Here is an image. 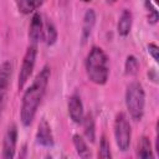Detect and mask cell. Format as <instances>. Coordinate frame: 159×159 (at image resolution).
<instances>
[{"label":"cell","mask_w":159,"mask_h":159,"mask_svg":"<svg viewBox=\"0 0 159 159\" xmlns=\"http://www.w3.org/2000/svg\"><path fill=\"white\" fill-rule=\"evenodd\" d=\"M50 77H51V68L50 66L46 65L40 70L32 83L24 92L21 99V108H20V120L24 127H29L34 122L39 106L41 104L45 97Z\"/></svg>","instance_id":"cell-1"},{"label":"cell","mask_w":159,"mask_h":159,"mask_svg":"<svg viewBox=\"0 0 159 159\" xmlns=\"http://www.w3.org/2000/svg\"><path fill=\"white\" fill-rule=\"evenodd\" d=\"M84 68L88 80L94 84L102 86L107 83L109 75V66H108V57L103 51V48L98 46H93L89 50L84 60Z\"/></svg>","instance_id":"cell-2"},{"label":"cell","mask_w":159,"mask_h":159,"mask_svg":"<svg viewBox=\"0 0 159 159\" xmlns=\"http://www.w3.org/2000/svg\"><path fill=\"white\" fill-rule=\"evenodd\" d=\"M124 102L130 118L135 122L142 120L145 107V92L140 82L132 81L125 88Z\"/></svg>","instance_id":"cell-3"},{"label":"cell","mask_w":159,"mask_h":159,"mask_svg":"<svg viewBox=\"0 0 159 159\" xmlns=\"http://www.w3.org/2000/svg\"><path fill=\"white\" fill-rule=\"evenodd\" d=\"M113 132L118 149L120 152H127L129 149L132 140V127L125 113H117L113 123Z\"/></svg>","instance_id":"cell-4"},{"label":"cell","mask_w":159,"mask_h":159,"mask_svg":"<svg viewBox=\"0 0 159 159\" xmlns=\"http://www.w3.org/2000/svg\"><path fill=\"white\" fill-rule=\"evenodd\" d=\"M36 56H37V45L30 43L25 51L22 62H21V67L19 71V76H17V88L22 89L26 84V82L29 81L30 76L32 75L35 63H36Z\"/></svg>","instance_id":"cell-5"},{"label":"cell","mask_w":159,"mask_h":159,"mask_svg":"<svg viewBox=\"0 0 159 159\" xmlns=\"http://www.w3.org/2000/svg\"><path fill=\"white\" fill-rule=\"evenodd\" d=\"M17 143V127L16 124H11L7 127L4 138H2V149H1V158L4 159H12L15 157Z\"/></svg>","instance_id":"cell-6"},{"label":"cell","mask_w":159,"mask_h":159,"mask_svg":"<svg viewBox=\"0 0 159 159\" xmlns=\"http://www.w3.org/2000/svg\"><path fill=\"white\" fill-rule=\"evenodd\" d=\"M11 73H12V63L10 61L2 62L0 65V114H1L5 102H6Z\"/></svg>","instance_id":"cell-7"},{"label":"cell","mask_w":159,"mask_h":159,"mask_svg":"<svg viewBox=\"0 0 159 159\" xmlns=\"http://www.w3.org/2000/svg\"><path fill=\"white\" fill-rule=\"evenodd\" d=\"M67 109H68V116L72 119V122L76 124H80L84 116V108H83L82 99L77 93H73L72 96H70L68 102H67Z\"/></svg>","instance_id":"cell-8"},{"label":"cell","mask_w":159,"mask_h":159,"mask_svg":"<svg viewBox=\"0 0 159 159\" xmlns=\"http://www.w3.org/2000/svg\"><path fill=\"white\" fill-rule=\"evenodd\" d=\"M42 32H43V20L42 15L40 12H35L31 17V22L29 26V40L30 43L37 45L42 40Z\"/></svg>","instance_id":"cell-9"},{"label":"cell","mask_w":159,"mask_h":159,"mask_svg":"<svg viewBox=\"0 0 159 159\" xmlns=\"http://www.w3.org/2000/svg\"><path fill=\"white\" fill-rule=\"evenodd\" d=\"M36 142L46 148H51L53 147V135H52V130L50 124L47 123V120L45 118H42L37 125V132H36Z\"/></svg>","instance_id":"cell-10"},{"label":"cell","mask_w":159,"mask_h":159,"mask_svg":"<svg viewBox=\"0 0 159 159\" xmlns=\"http://www.w3.org/2000/svg\"><path fill=\"white\" fill-rule=\"evenodd\" d=\"M132 25H133V14H132L130 10L124 9L120 12L118 22H117V32H118V35L122 36V37L128 36L130 30H132Z\"/></svg>","instance_id":"cell-11"},{"label":"cell","mask_w":159,"mask_h":159,"mask_svg":"<svg viewBox=\"0 0 159 159\" xmlns=\"http://www.w3.org/2000/svg\"><path fill=\"white\" fill-rule=\"evenodd\" d=\"M94 25H96V12L93 9H88L84 12L83 21H82V34H81L82 43H84L89 39L94 29Z\"/></svg>","instance_id":"cell-12"},{"label":"cell","mask_w":159,"mask_h":159,"mask_svg":"<svg viewBox=\"0 0 159 159\" xmlns=\"http://www.w3.org/2000/svg\"><path fill=\"white\" fill-rule=\"evenodd\" d=\"M82 125H83V133L84 137L87 138V140H89L91 143L94 142L96 139V120L92 113H86L83 116L82 119Z\"/></svg>","instance_id":"cell-13"},{"label":"cell","mask_w":159,"mask_h":159,"mask_svg":"<svg viewBox=\"0 0 159 159\" xmlns=\"http://www.w3.org/2000/svg\"><path fill=\"white\" fill-rule=\"evenodd\" d=\"M42 40L46 42V45L52 46L57 41V30L53 22L50 19H46L43 21V32H42Z\"/></svg>","instance_id":"cell-14"},{"label":"cell","mask_w":159,"mask_h":159,"mask_svg":"<svg viewBox=\"0 0 159 159\" xmlns=\"http://www.w3.org/2000/svg\"><path fill=\"white\" fill-rule=\"evenodd\" d=\"M137 157L143 158V159H148V158H153V149H152V143L149 140L148 137L143 135L140 137V139L138 140L137 144Z\"/></svg>","instance_id":"cell-15"},{"label":"cell","mask_w":159,"mask_h":159,"mask_svg":"<svg viewBox=\"0 0 159 159\" xmlns=\"http://www.w3.org/2000/svg\"><path fill=\"white\" fill-rule=\"evenodd\" d=\"M72 142H73V145H75V149H76L77 154L81 158H89L91 157V152H89V148L87 145V142L83 139L82 135L75 134L72 137Z\"/></svg>","instance_id":"cell-16"},{"label":"cell","mask_w":159,"mask_h":159,"mask_svg":"<svg viewBox=\"0 0 159 159\" xmlns=\"http://www.w3.org/2000/svg\"><path fill=\"white\" fill-rule=\"evenodd\" d=\"M138 71H139V62L137 57L133 55L127 56L125 62H124V73L128 76H135Z\"/></svg>","instance_id":"cell-17"},{"label":"cell","mask_w":159,"mask_h":159,"mask_svg":"<svg viewBox=\"0 0 159 159\" xmlns=\"http://www.w3.org/2000/svg\"><path fill=\"white\" fill-rule=\"evenodd\" d=\"M144 7L147 9V12H148V22L152 24V25H155L159 20L158 10L153 6L150 0H144Z\"/></svg>","instance_id":"cell-18"},{"label":"cell","mask_w":159,"mask_h":159,"mask_svg":"<svg viewBox=\"0 0 159 159\" xmlns=\"http://www.w3.org/2000/svg\"><path fill=\"white\" fill-rule=\"evenodd\" d=\"M98 157L99 158H112V152H111V145L106 138V135L101 137L99 142V150H98Z\"/></svg>","instance_id":"cell-19"},{"label":"cell","mask_w":159,"mask_h":159,"mask_svg":"<svg viewBox=\"0 0 159 159\" xmlns=\"http://www.w3.org/2000/svg\"><path fill=\"white\" fill-rule=\"evenodd\" d=\"M148 52H149V55L153 57V60L155 61V62H158L159 61V47H158V45L157 43H154V42H150L149 45H148Z\"/></svg>","instance_id":"cell-20"},{"label":"cell","mask_w":159,"mask_h":159,"mask_svg":"<svg viewBox=\"0 0 159 159\" xmlns=\"http://www.w3.org/2000/svg\"><path fill=\"white\" fill-rule=\"evenodd\" d=\"M31 1L35 4V6H36L37 9H39V7H40V6H41V5L45 2V0H31Z\"/></svg>","instance_id":"cell-21"},{"label":"cell","mask_w":159,"mask_h":159,"mask_svg":"<svg viewBox=\"0 0 159 159\" xmlns=\"http://www.w3.org/2000/svg\"><path fill=\"white\" fill-rule=\"evenodd\" d=\"M107 1H108V2H116L117 0H107Z\"/></svg>","instance_id":"cell-22"},{"label":"cell","mask_w":159,"mask_h":159,"mask_svg":"<svg viewBox=\"0 0 159 159\" xmlns=\"http://www.w3.org/2000/svg\"><path fill=\"white\" fill-rule=\"evenodd\" d=\"M81 1H83V2H89V1H92V0H81Z\"/></svg>","instance_id":"cell-23"},{"label":"cell","mask_w":159,"mask_h":159,"mask_svg":"<svg viewBox=\"0 0 159 159\" xmlns=\"http://www.w3.org/2000/svg\"><path fill=\"white\" fill-rule=\"evenodd\" d=\"M153 1H154V2H155V4H158V0H153Z\"/></svg>","instance_id":"cell-24"}]
</instances>
